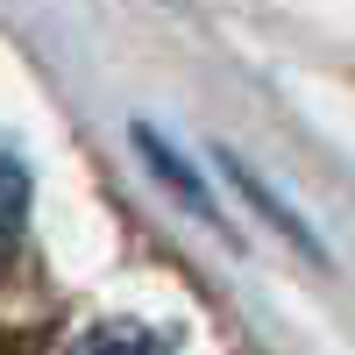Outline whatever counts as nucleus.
<instances>
[{"instance_id":"1","label":"nucleus","mask_w":355,"mask_h":355,"mask_svg":"<svg viewBox=\"0 0 355 355\" xmlns=\"http://www.w3.org/2000/svg\"><path fill=\"white\" fill-rule=\"evenodd\" d=\"M220 171H227V178H234V185H242V192H249V206H256V214H263V220H270V227H284V234H291V242H299L306 256H320V234H313V227H306L299 214H291V206H284V199H277L270 185H263V178H256V171H249L242 157H227V150H220Z\"/></svg>"},{"instance_id":"2","label":"nucleus","mask_w":355,"mask_h":355,"mask_svg":"<svg viewBox=\"0 0 355 355\" xmlns=\"http://www.w3.org/2000/svg\"><path fill=\"white\" fill-rule=\"evenodd\" d=\"M135 150L150 157V171L164 178V185H178V199H185L199 220H214V199H206V185H199V178L185 171V157H178V150H164V135H157L150 121H135Z\"/></svg>"},{"instance_id":"3","label":"nucleus","mask_w":355,"mask_h":355,"mask_svg":"<svg viewBox=\"0 0 355 355\" xmlns=\"http://www.w3.org/2000/svg\"><path fill=\"white\" fill-rule=\"evenodd\" d=\"M71 355H171L150 327H135V320H107V327H93V334H78V348Z\"/></svg>"},{"instance_id":"4","label":"nucleus","mask_w":355,"mask_h":355,"mask_svg":"<svg viewBox=\"0 0 355 355\" xmlns=\"http://www.w3.org/2000/svg\"><path fill=\"white\" fill-rule=\"evenodd\" d=\"M21 220H28V171H21L15 157H0V263L15 256Z\"/></svg>"}]
</instances>
